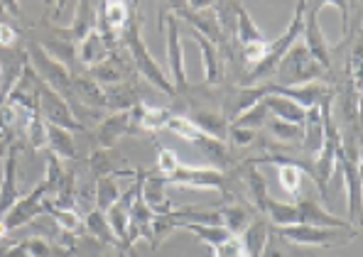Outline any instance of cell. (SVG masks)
I'll return each mask as SVG.
<instances>
[{
	"label": "cell",
	"mask_w": 363,
	"mask_h": 257,
	"mask_svg": "<svg viewBox=\"0 0 363 257\" xmlns=\"http://www.w3.org/2000/svg\"><path fill=\"white\" fill-rule=\"evenodd\" d=\"M99 257H121L118 253H101Z\"/></svg>",
	"instance_id": "f35d334b"
},
{
	"label": "cell",
	"mask_w": 363,
	"mask_h": 257,
	"mask_svg": "<svg viewBox=\"0 0 363 257\" xmlns=\"http://www.w3.org/2000/svg\"><path fill=\"white\" fill-rule=\"evenodd\" d=\"M265 130H268V135L272 140L282 142L285 147H290V144H300L302 142V135H304V127L302 125H295V122H285L280 120V118H268V122H265Z\"/></svg>",
	"instance_id": "f1b7e54d"
},
{
	"label": "cell",
	"mask_w": 363,
	"mask_h": 257,
	"mask_svg": "<svg viewBox=\"0 0 363 257\" xmlns=\"http://www.w3.org/2000/svg\"><path fill=\"white\" fill-rule=\"evenodd\" d=\"M327 74V69L322 64H317L312 55L307 52L304 45H292V50L282 57V62L277 64L275 74H272L270 84L285 86V88H295V86H307L314 84Z\"/></svg>",
	"instance_id": "7a4b0ae2"
},
{
	"label": "cell",
	"mask_w": 363,
	"mask_h": 257,
	"mask_svg": "<svg viewBox=\"0 0 363 257\" xmlns=\"http://www.w3.org/2000/svg\"><path fill=\"white\" fill-rule=\"evenodd\" d=\"M297 206V226H317V228H354L349 221L336 213L327 211L322 206V196L319 194H300L292 201Z\"/></svg>",
	"instance_id": "8fae6325"
},
{
	"label": "cell",
	"mask_w": 363,
	"mask_h": 257,
	"mask_svg": "<svg viewBox=\"0 0 363 257\" xmlns=\"http://www.w3.org/2000/svg\"><path fill=\"white\" fill-rule=\"evenodd\" d=\"M84 228H86V235H91V238H94L96 243L104 245V248L121 250L118 238H116L113 230H111V226H108V221H106V213L96 211V208L94 211H89L86 216H84Z\"/></svg>",
	"instance_id": "cb8c5ba5"
},
{
	"label": "cell",
	"mask_w": 363,
	"mask_h": 257,
	"mask_svg": "<svg viewBox=\"0 0 363 257\" xmlns=\"http://www.w3.org/2000/svg\"><path fill=\"white\" fill-rule=\"evenodd\" d=\"M184 230L194 233L196 238H199V243H204L209 250L218 248V245H223L226 240L233 238V235L228 233L223 226H201V223H189V226H184Z\"/></svg>",
	"instance_id": "f546056e"
},
{
	"label": "cell",
	"mask_w": 363,
	"mask_h": 257,
	"mask_svg": "<svg viewBox=\"0 0 363 257\" xmlns=\"http://www.w3.org/2000/svg\"><path fill=\"white\" fill-rule=\"evenodd\" d=\"M268 118H270L268 108H265V103L260 101V103H255L253 108H248L245 113L238 115L231 125L233 127H243V130H255V132H258V130H263V127H265Z\"/></svg>",
	"instance_id": "1f68e13d"
},
{
	"label": "cell",
	"mask_w": 363,
	"mask_h": 257,
	"mask_svg": "<svg viewBox=\"0 0 363 257\" xmlns=\"http://www.w3.org/2000/svg\"><path fill=\"white\" fill-rule=\"evenodd\" d=\"M277 179H280L282 191H287L292 199L302 194L304 171H302L300 164H282V167H277Z\"/></svg>",
	"instance_id": "4dcf8cb0"
},
{
	"label": "cell",
	"mask_w": 363,
	"mask_h": 257,
	"mask_svg": "<svg viewBox=\"0 0 363 257\" xmlns=\"http://www.w3.org/2000/svg\"><path fill=\"white\" fill-rule=\"evenodd\" d=\"M336 164L344 171L346 181V206H349V226L361 228V208H363V176H361V149H349L339 144L336 149Z\"/></svg>",
	"instance_id": "5b68a950"
},
{
	"label": "cell",
	"mask_w": 363,
	"mask_h": 257,
	"mask_svg": "<svg viewBox=\"0 0 363 257\" xmlns=\"http://www.w3.org/2000/svg\"><path fill=\"white\" fill-rule=\"evenodd\" d=\"M211 257H243V250H241L238 238H231V240H226L223 245H218V248H213Z\"/></svg>",
	"instance_id": "8d00e7d4"
},
{
	"label": "cell",
	"mask_w": 363,
	"mask_h": 257,
	"mask_svg": "<svg viewBox=\"0 0 363 257\" xmlns=\"http://www.w3.org/2000/svg\"><path fill=\"white\" fill-rule=\"evenodd\" d=\"M167 130L172 132V135L182 137V140H186V142H199L201 137H204V132H201L199 127L189 120V118L182 115V113H172V118L167 120Z\"/></svg>",
	"instance_id": "d6a6232c"
},
{
	"label": "cell",
	"mask_w": 363,
	"mask_h": 257,
	"mask_svg": "<svg viewBox=\"0 0 363 257\" xmlns=\"http://www.w3.org/2000/svg\"><path fill=\"white\" fill-rule=\"evenodd\" d=\"M172 108H152L145 101H140L138 105L130 108V122L135 127V132H160L167 127V120L172 118Z\"/></svg>",
	"instance_id": "ac0fdd59"
},
{
	"label": "cell",
	"mask_w": 363,
	"mask_h": 257,
	"mask_svg": "<svg viewBox=\"0 0 363 257\" xmlns=\"http://www.w3.org/2000/svg\"><path fill=\"white\" fill-rule=\"evenodd\" d=\"M140 93H138V81L135 76L128 79L123 84L116 86H106L104 88V110H111V113H125L133 105L140 103Z\"/></svg>",
	"instance_id": "e0dca14e"
},
{
	"label": "cell",
	"mask_w": 363,
	"mask_h": 257,
	"mask_svg": "<svg viewBox=\"0 0 363 257\" xmlns=\"http://www.w3.org/2000/svg\"><path fill=\"white\" fill-rule=\"evenodd\" d=\"M89 167H91V176H94V181L101 179V176H116V179L125 176V179H133V176L138 174V169L128 167V159L116 152V149L96 147L94 152H91Z\"/></svg>",
	"instance_id": "4fadbf2b"
},
{
	"label": "cell",
	"mask_w": 363,
	"mask_h": 257,
	"mask_svg": "<svg viewBox=\"0 0 363 257\" xmlns=\"http://www.w3.org/2000/svg\"><path fill=\"white\" fill-rule=\"evenodd\" d=\"M121 45H123V50L128 52V57H130L133 69H135L138 74H143V76H145L155 88H160L162 93H167L174 98V88H172V84H169L167 74H164L162 67L155 62V57L150 55V50H147V45L140 37V15H138V3H133L130 23H128V28L123 30Z\"/></svg>",
	"instance_id": "6da1fadb"
},
{
	"label": "cell",
	"mask_w": 363,
	"mask_h": 257,
	"mask_svg": "<svg viewBox=\"0 0 363 257\" xmlns=\"http://www.w3.org/2000/svg\"><path fill=\"white\" fill-rule=\"evenodd\" d=\"M263 103L272 118H280V120H285V122H295V125H302L304 122V108H300L297 103H292L290 98L268 93L263 98Z\"/></svg>",
	"instance_id": "4316f807"
},
{
	"label": "cell",
	"mask_w": 363,
	"mask_h": 257,
	"mask_svg": "<svg viewBox=\"0 0 363 257\" xmlns=\"http://www.w3.org/2000/svg\"><path fill=\"white\" fill-rule=\"evenodd\" d=\"M20 243L25 245L30 257H52V253H55V245H52V240L45 238V235H32V238H25V240H20Z\"/></svg>",
	"instance_id": "e575fe53"
},
{
	"label": "cell",
	"mask_w": 363,
	"mask_h": 257,
	"mask_svg": "<svg viewBox=\"0 0 363 257\" xmlns=\"http://www.w3.org/2000/svg\"><path fill=\"white\" fill-rule=\"evenodd\" d=\"M177 167H179L177 154H174L172 149H167V147H160V149H157V162H155V171H152V174H157V176H169Z\"/></svg>",
	"instance_id": "d590c367"
},
{
	"label": "cell",
	"mask_w": 363,
	"mask_h": 257,
	"mask_svg": "<svg viewBox=\"0 0 363 257\" xmlns=\"http://www.w3.org/2000/svg\"><path fill=\"white\" fill-rule=\"evenodd\" d=\"M125 135H138L130 122V110H125V113H111L96 127V144L101 149H113V144Z\"/></svg>",
	"instance_id": "5bb4252c"
},
{
	"label": "cell",
	"mask_w": 363,
	"mask_h": 257,
	"mask_svg": "<svg viewBox=\"0 0 363 257\" xmlns=\"http://www.w3.org/2000/svg\"><path fill=\"white\" fill-rule=\"evenodd\" d=\"M96 30V5L94 3H79L77 15L67 28H55L57 40L69 42V45H79L86 35Z\"/></svg>",
	"instance_id": "9a60e30c"
},
{
	"label": "cell",
	"mask_w": 363,
	"mask_h": 257,
	"mask_svg": "<svg viewBox=\"0 0 363 257\" xmlns=\"http://www.w3.org/2000/svg\"><path fill=\"white\" fill-rule=\"evenodd\" d=\"M121 186L116 176H101V179L94 181V203H96V211L106 213L116 201L121 199Z\"/></svg>",
	"instance_id": "83f0119b"
},
{
	"label": "cell",
	"mask_w": 363,
	"mask_h": 257,
	"mask_svg": "<svg viewBox=\"0 0 363 257\" xmlns=\"http://www.w3.org/2000/svg\"><path fill=\"white\" fill-rule=\"evenodd\" d=\"M20 149L23 144L15 142L8 147L3 159V171H0V218L10 211L15 201L20 199V189H18V159H20Z\"/></svg>",
	"instance_id": "7c38bea8"
},
{
	"label": "cell",
	"mask_w": 363,
	"mask_h": 257,
	"mask_svg": "<svg viewBox=\"0 0 363 257\" xmlns=\"http://www.w3.org/2000/svg\"><path fill=\"white\" fill-rule=\"evenodd\" d=\"M194 144L199 147V152L204 154L206 159H209L213 169L226 171V169H231V167H236V164H238L236 159L231 157V149H228V144H226V142L213 140V137L204 135L199 142H194Z\"/></svg>",
	"instance_id": "d4e9b609"
},
{
	"label": "cell",
	"mask_w": 363,
	"mask_h": 257,
	"mask_svg": "<svg viewBox=\"0 0 363 257\" xmlns=\"http://www.w3.org/2000/svg\"><path fill=\"white\" fill-rule=\"evenodd\" d=\"M72 91H74V101L84 103L91 110H104V86L96 84L86 72L74 74Z\"/></svg>",
	"instance_id": "44dd1931"
},
{
	"label": "cell",
	"mask_w": 363,
	"mask_h": 257,
	"mask_svg": "<svg viewBox=\"0 0 363 257\" xmlns=\"http://www.w3.org/2000/svg\"><path fill=\"white\" fill-rule=\"evenodd\" d=\"M332 8H339V10H344V13H349V8L351 5L349 3H344V0H336V3H329ZM344 35H349V18L344 15Z\"/></svg>",
	"instance_id": "74e56055"
},
{
	"label": "cell",
	"mask_w": 363,
	"mask_h": 257,
	"mask_svg": "<svg viewBox=\"0 0 363 257\" xmlns=\"http://www.w3.org/2000/svg\"><path fill=\"white\" fill-rule=\"evenodd\" d=\"M327 8V3H307L304 8V25H302V37H304V47L307 52L312 55V59L317 64H322L324 69H332L334 67V47L327 42L322 32V25H319V10Z\"/></svg>",
	"instance_id": "9c48e42d"
},
{
	"label": "cell",
	"mask_w": 363,
	"mask_h": 257,
	"mask_svg": "<svg viewBox=\"0 0 363 257\" xmlns=\"http://www.w3.org/2000/svg\"><path fill=\"white\" fill-rule=\"evenodd\" d=\"M28 64L30 69L35 72V76L40 79L42 84H47L52 91L62 96V98H74V91H72V79H74V72L67 69L62 62H57L55 57H50L45 50L40 47V42H32L28 47Z\"/></svg>",
	"instance_id": "277c9868"
},
{
	"label": "cell",
	"mask_w": 363,
	"mask_h": 257,
	"mask_svg": "<svg viewBox=\"0 0 363 257\" xmlns=\"http://www.w3.org/2000/svg\"><path fill=\"white\" fill-rule=\"evenodd\" d=\"M37 110L40 115L45 118V122L50 125H57L62 130H69V132H86L82 120H77V113L72 110L67 98H62L57 91H52L47 84H42L37 79Z\"/></svg>",
	"instance_id": "52a82bcc"
},
{
	"label": "cell",
	"mask_w": 363,
	"mask_h": 257,
	"mask_svg": "<svg viewBox=\"0 0 363 257\" xmlns=\"http://www.w3.org/2000/svg\"><path fill=\"white\" fill-rule=\"evenodd\" d=\"M23 135L28 137V144L35 149H47V122L40 113L30 115L23 125Z\"/></svg>",
	"instance_id": "836d02e7"
},
{
	"label": "cell",
	"mask_w": 363,
	"mask_h": 257,
	"mask_svg": "<svg viewBox=\"0 0 363 257\" xmlns=\"http://www.w3.org/2000/svg\"><path fill=\"white\" fill-rule=\"evenodd\" d=\"M268 238H270V221L263 216V213H258V216L248 223V228L238 235V243H241L243 257H260V255H263Z\"/></svg>",
	"instance_id": "ffe728a7"
},
{
	"label": "cell",
	"mask_w": 363,
	"mask_h": 257,
	"mask_svg": "<svg viewBox=\"0 0 363 257\" xmlns=\"http://www.w3.org/2000/svg\"><path fill=\"white\" fill-rule=\"evenodd\" d=\"M280 240L287 245H309V248H344L359 238V228H317V226H285L272 228Z\"/></svg>",
	"instance_id": "3957f363"
},
{
	"label": "cell",
	"mask_w": 363,
	"mask_h": 257,
	"mask_svg": "<svg viewBox=\"0 0 363 257\" xmlns=\"http://www.w3.org/2000/svg\"><path fill=\"white\" fill-rule=\"evenodd\" d=\"M233 13H236V45L238 50L248 45H258V42H265L263 32L258 30V25L253 23L250 13L243 8V3H236L233 0Z\"/></svg>",
	"instance_id": "484cf974"
},
{
	"label": "cell",
	"mask_w": 363,
	"mask_h": 257,
	"mask_svg": "<svg viewBox=\"0 0 363 257\" xmlns=\"http://www.w3.org/2000/svg\"><path fill=\"white\" fill-rule=\"evenodd\" d=\"M160 28L164 30V37H167V64H169L167 79L174 88V98H177V96H184V91H189L186 72H184V47H182L179 20L174 15L162 13L160 15Z\"/></svg>",
	"instance_id": "ba28073f"
},
{
	"label": "cell",
	"mask_w": 363,
	"mask_h": 257,
	"mask_svg": "<svg viewBox=\"0 0 363 257\" xmlns=\"http://www.w3.org/2000/svg\"><path fill=\"white\" fill-rule=\"evenodd\" d=\"M218 216H221V226L233 238H238L248 228V223L258 216V211L245 199H236V201H223V206H218Z\"/></svg>",
	"instance_id": "2e32d148"
},
{
	"label": "cell",
	"mask_w": 363,
	"mask_h": 257,
	"mask_svg": "<svg viewBox=\"0 0 363 257\" xmlns=\"http://www.w3.org/2000/svg\"><path fill=\"white\" fill-rule=\"evenodd\" d=\"M47 152L55 154L57 159H79V147L72 132L50 122H47Z\"/></svg>",
	"instance_id": "603a6c76"
},
{
	"label": "cell",
	"mask_w": 363,
	"mask_h": 257,
	"mask_svg": "<svg viewBox=\"0 0 363 257\" xmlns=\"http://www.w3.org/2000/svg\"><path fill=\"white\" fill-rule=\"evenodd\" d=\"M47 196H50V184H47L45 179H42L30 194L20 196V199L10 206V211L0 218V238H8L10 230L28 226V223L35 221L37 216H42V213H45Z\"/></svg>",
	"instance_id": "8992f818"
},
{
	"label": "cell",
	"mask_w": 363,
	"mask_h": 257,
	"mask_svg": "<svg viewBox=\"0 0 363 257\" xmlns=\"http://www.w3.org/2000/svg\"><path fill=\"white\" fill-rule=\"evenodd\" d=\"M189 37L199 45L201 50V62H204V84L206 86H221L223 84V57L218 52L216 45H211L209 40L199 35V32L189 30Z\"/></svg>",
	"instance_id": "d6986e66"
},
{
	"label": "cell",
	"mask_w": 363,
	"mask_h": 257,
	"mask_svg": "<svg viewBox=\"0 0 363 257\" xmlns=\"http://www.w3.org/2000/svg\"><path fill=\"white\" fill-rule=\"evenodd\" d=\"M143 171H145V169H138V174L133 176L130 189L123 191L121 199L116 201L113 206L108 208V211H106V221H108V226H111V230H113V235L118 238L121 250L125 255H130V257H138V255L133 253V248L128 245V226H130V208H133V199H135L138 186H140V181H143Z\"/></svg>",
	"instance_id": "30bf717a"
},
{
	"label": "cell",
	"mask_w": 363,
	"mask_h": 257,
	"mask_svg": "<svg viewBox=\"0 0 363 257\" xmlns=\"http://www.w3.org/2000/svg\"><path fill=\"white\" fill-rule=\"evenodd\" d=\"M111 47L104 42V37L99 35V32H91V35L84 37L82 42H79V47H77V57H79V62L84 64V67H99L101 62H106L111 55Z\"/></svg>",
	"instance_id": "7402d4cb"
}]
</instances>
